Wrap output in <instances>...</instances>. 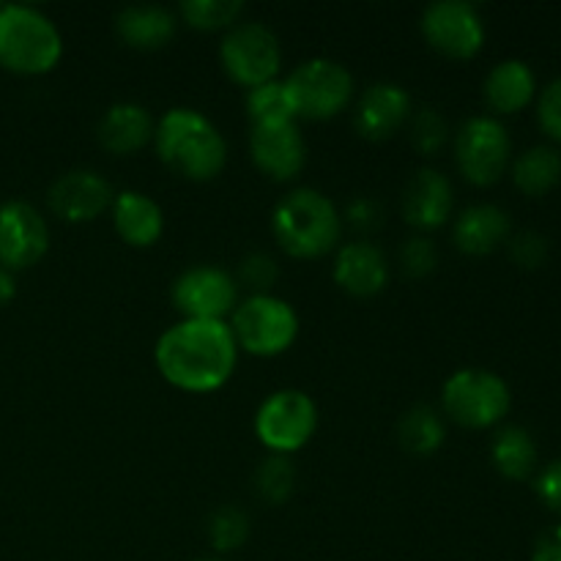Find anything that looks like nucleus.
Returning a JSON list of instances; mask_svg holds the SVG:
<instances>
[{
  "label": "nucleus",
  "mask_w": 561,
  "mask_h": 561,
  "mask_svg": "<svg viewBox=\"0 0 561 561\" xmlns=\"http://www.w3.org/2000/svg\"><path fill=\"white\" fill-rule=\"evenodd\" d=\"M153 362L170 387L206 394L230 381L239 345L225 321H179L157 340Z\"/></svg>",
  "instance_id": "obj_1"
},
{
  "label": "nucleus",
  "mask_w": 561,
  "mask_h": 561,
  "mask_svg": "<svg viewBox=\"0 0 561 561\" xmlns=\"http://www.w3.org/2000/svg\"><path fill=\"white\" fill-rule=\"evenodd\" d=\"M159 159L173 173L190 181H211L228 162V142L222 131L201 110L173 107L159 118L153 131Z\"/></svg>",
  "instance_id": "obj_2"
},
{
  "label": "nucleus",
  "mask_w": 561,
  "mask_h": 561,
  "mask_svg": "<svg viewBox=\"0 0 561 561\" xmlns=\"http://www.w3.org/2000/svg\"><path fill=\"white\" fill-rule=\"evenodd\" d=\"M272 230L277 244L290 257L312 261L340 244L343 214L323 192L312 190V186H299L274 206Z\"/></svg>",
  "instance_id": "obj_3"
},
{
  "label": "nucleus",
  "mask_w": 561,
  "mask_h": 561,
  "mask_svg": "<svg viewBox=\"0 0 561 561\" xmlns=\"http://www.w3.org/2000/svg\"><path fill=\"white\" fill-rule=\"evenodd\" d=\"M64 55L58 25L33 5H0V66L16 75H47Z\"/></svg>",
  "instance_id": "obj_4"
},
{
  "label": "nucleus",
  "mask_w": 561,
  "mask_h": 561,
  "mask_svg": "<svg viewBox=\"0 0 561 561\" xmlns=\"http://www.w3.org/2000/svg\"><path fill=\"white\" fill-rule=\"evenodd\" d=\"M228 327L239 351L263 359L285 354L299 337L296 310L272 294H255L239 301Z\"/></svg>",
  "instance_id": "obj_5"
},
{
  "label": "nucleus",
  "mask_w": 561,
  "mask_h": 561,
  "mask_svg": "<svg viewBox=\"0 0 561 561\" xmlns=\"http://www.w3.org/2000/svg\"><path fill=\"white\" fill-rule=\"evenodd\" d=\"M296 118L329 121L348 107L354 96V77L332 58H310L285 77Z\"/></svg>",
  "instance_id": "obj_6"
},
{
  "label": "nucleus",
  "mask_w": 561,
  "mask_h": 561,
  "mask_svg": "<svg viewBox=\"0 0 561 561\" xmlns=\"http://www.w3.org/2000/svg\"><path fill=\"white\" fill-rule=\"evenodd\" d=\"M510 387L504 378L491 370H466L453 373L442 389V409L444 414L460 427L482 431L496 422H502L510 411Z\"/></svg>",
  "instance_id": "obj_7"
},
{
  "label": "nucleus",
  "mask_w": 561,
  "mask_h": 561,
  "mask_svg": "<svg viewBox=\"0 0 561 561\" xmlns=\"http://www.w3.org/2000/svg\"><path fill=\"white\" fill-rule=\"evenodd\" d=\"M318 431V405L301 389H277L255 411V436L272 455H294Z\"/></svg>",
  "instance_id": "obj_8"
},
{
  "label": "nucleus",
  "mask_w": 561,
  "mask_h": 561,
  "mask_svg": "<svg viewBox=\"0 0 561 561\" xmlns=\"http://www.w3.org/2000/svg\"><path fill=\"white\" fill-rule=\"evenodd\" d=\"M225 75L244 88H257L277 80L283 66V47L272 27L263 22H239L225 31L219 44Z\"/></svg>",
  "instance_id": "obj_9"
},
{
  "label": "nucleus",
  "mask_w": 561,
  "mask_h": 561,
  "mask_svg": "<svg viewBox=\"0 0 561 561\" xmlns=\"http://www.w3.org/2000/svg\"><path fill=\"white\" fill-rule=\"evenodd\" d=\"M510 151H513V142H510L507 129L502 121L491 115H474L455 135V162L469 184H496L507 170Z\"/></svg>",
  "instance_id": "obj_10"
},
{
  "label": "nucleus",
  "mask_w": 561,
  "mask_h": 561,
  "mask_svg": "<svg viewBox=\"0 0 561 561\" xmlns=\"http://www.w3.org/2000/svg\"><path fill=\"white\" fill-rule=\"evenodd\" d=\"M170 296L184 321H225L239 305V283L225 268L192 266L175 277Z\"/></svg>",
  "instance_id": "obj_11"
},
{
  "label": "nucleus",
  "mask_w": 561,
  "mask_h": 561,
  "mask_svg": "<svg viewBox=\"0 0 561 561\" xmlns=\"http://www.w3.org/2000/svg\"><path fill=\"white\" fill-rule=\"evenodd\" d=\"M422 36L436 53L469 60L485 44V22L466 0H438L422 11Z\"/></svg>",
  "instance_id": "obj_12"
},
{
  "label": "nucleus",
  "mask_w": 561,
  "mask_h": 561,
  "mask_svg": "<svg viewBox=\"0 0 561 561\" xmlns=\"http://www.w3.org/2000/svg\"><path fill=\"white\" fill-rule=\"evenodd\" d=\"M49 228L36 206L11 201L0 206V266L9 272L31 268L47 255Z\"/></svg>",
  "instance_id": "obj_13"
},
{
  "label": "nucleus",
  "mask_w": 561,
  "mask_h": 561,
  "mask_svg": "<svg viewBox=\"0 0 561 561\" xmlns=\"http://www.w3.org/2000/svg\"><path fill=\"white\" fill-rule=\"evenodd\" d=\"M113 186L102 173L91 168H77L58 175L47 192V203L55 217L64 222H93L113 206Z\"/></svg>",
  "instance_id": "obj_14"
},
{
  "label": "nucleus",
  "mask_w": 561,
  "mask_h": 561,
  "mask_svg": "<svg viewBox=\"0 0 561 561\" xmlns=\"http://www.w3.org/2000/svg\"><path fill=\"white\" fill-rule=\"evenodd\" d=\"M250 157L255 168L272 181H290L305 168L307 142L296 121L294 124L252 126Z\"/></svg>",
  "instance_id": "obj_15"
},
{
  "label": "nucleus",
  "mask_w": 561,
  "mask_h": 561,
  "mask_svg": "<svg viewBox=\"0 0 561 561\" xmlns=\"http://www.w3.org/2000/svg\"><path fill=\"white\" fill-rule=\"evenodd\" d=\"M411 118V96L398 82H373L356 102L354 126L365 140H389Z\"/></svg>",
  "instance_id": "obj_16"
},
{
  "label": "nucleus",
  "mask_w": 561,
  "mask_h": 561,
  "mask_svg": "<svg viewBox=\"0 0 561 561\" xmlns=\"http://www.w3.org/2000/svg\"><path fill=\"white\" fill-rule=\"evenodd\" d=\"M455 190L453 181L442 170L422 168L414 179L405 184L403 192V217L416 230H436L453 217Z\"/></svg>",
  "instance_id": "obj_17"
},
{
  "label": "nucleus",
  "mask_w": 561,
  "mask_h": 561,
  "mask_svg": "<svg viewBox=\"0 0 561 561\" xmlns=\"http://www.w3.org/2000/svg\"><path fill=\"white\" fill-rule=\"evenodd\" d=\"M334 283L351 296H376L389 283V263L373 241H351L334 257Z\"/></svg>",
  "instance_id": "obj_18"
},
{
  "label": "nucleus",
  "mask_w": 561,
  "mask_h": 561,
  "mask_svg": "<svg viewBox=\"0 0 561 561\" xmlns=\"http://www.w3.org/2000/svg\"><path fill=\"white\" fill-rule=\"evenodd\" d=\"M153 131L157 124L151 113L137 102H115L96 126L99 146L115 157H129L146 148L153 140Z\"/></svg>",
  "instance_id": "obj_19"
},
{
  "label": "nucleus",
  "mask_w": 561,
  "mask_h": 561,
  "mask_svg": "<svg viewBox=\"0 0 561 561\" xmlns=\"http://www.w3.org/2000/svg\"><path fill=\"white\" fill-rule=\"evenodd\" d=\"M113 225L129 247H153L164 233V214L151 195L124 190L113 197Z\"/></svg>",
  "instance_id": "obj_20"
},
{
  "label": "nucleus",
  "mask_w": 561,
  "mask_h": 561,
  "mask_svg": "<svg viewBox=\"0 0 561 561\" xmlns=\"http://www.w3.org/2000/svg\"><path fill=\"white\" fill-rule=\"evenodd\" d=\"M510 239V214L493 203H477L455 219L453 241L466 255H491Z\"/></svg>",
  "instance_id": "obj_21"
},
{
  "label": "nucleus",
  "mask_w": 561,
  "mask_h": 561,
  "mask_svg": "<svg viewBox=\"0 0 561 561\" xmlns=\"http://www.w3.org/2000/svg\"><path fill=\"white\" fill-rule=\"evenodd\" d=\"M175 14L157 3H131L115 14V33L131 49H162L175 36Z\"/></svg>",
  "instance_id": "obj_22"
},
{
  "label": "nucleus",
  "mask_w": 561,
  "mask_h": 561,
  "mask_svg": "<svg viewBox=\"0 0 561 561\" xmlns=\"http://www.w3.org/2000/svg\"><path fill=\"white\" fill-rule=\"evenodd\" d=\"M537 91L535 71H531L529 64L524 60H502V64L493 66L485 77V85H482V93H485V102L491 104V110L496 113H518L526 104L531 102Z\"/></svg>",
  "instance_id": "obj_23"
},
{
  "label": "nucleus",
  "mask_w": 561,
  "mask_h": 561,
  "mask_svg": "<svg viewBox=\"0 0 561 561\" xmlns=\"http://www.w3.org/2000/svg\"><path fill=\"white\" fill-rule=\"evenodd\" d=\"M447 438V425H444L442 414L433 405H411L398 422V442L400 447L416 458H427V455L438 453Z\"/></svg>",
  "instance_id": "obj_24"
},
{
  "label": "nucleus",
  "mask_w": 561,
  "mask_h": 561,
  "mask_svg": "<svg viewBox=\"0 0 561 561\" xmlns=\"http://www.w3.org/2000/svg\"><path fill=\"white\" fill-rule=\"evenodd\" d=\"M491 458L502 477H507V480H526L537 466V444L531 433L524 431V427H502L493 436Z\"/></svg>",
  "instance_id": "obj_25"
},
{
  "label": "nucleus",
  "mask_w": 561,
  "mask_h": 561,
  "mask_svg": "<svg viewBox=\"0 0 561 561\" xmlns=\"http://www.w3.org/2000/svg\"><path fill=\"white\" fill-rule=\"evenodd\" d=\"M513 181L526 195H546L561 181V153L551 146L529 148L515 159Z\"/></svg>",
  "instance_id": "obj_26"
},
{
  "label": "nucleus",
  "mask_w": 561,
  "mask_h": 561,
  "mask_svg": "<svg viewBox=\"0 0 561 561\" xmlns=\"http://www.w3.org/2000/svg\"><path fill=\"white\" fill-rule=\"evenodd\" d=\"M247 118H250L252 126L294 124L296 113L285 82L272 80L257 88H250V93H247Z\"/></svg>",
  "instance_id": "obj_27"
},
{
  "label": "nucleus",
  "mask_w": 561,
  "mask_h": 561,
  "mask_svg": "<svg viewBox=\"0 0 561 561\" xmlns=\"http://www.w3.org/2000/svg\"><path fill=\"white\" fill-rule=\"evenodd\" d=\"M252 485H255L261 502L279 507V504L288 502L296 488V466L290 463L288 455H268L257 463Z\"/></svg>",
  "instance_id": "obj_28"
},
{
  "label": "nucleus",
  "mask_w": 561,
  "mask_h": 561,
  "mask_svg": "<svg viewBox=\"0 0 561 561\" xmlns=\"http://www.w3.org/2000/svg\"><path fill=\"white\" fill-rule=\"evenodd\" d=\"M181 20L197 31H230L244 14L241 0H184Z\"/></svg>",
  "instance_id": "obj_29"
},
{
  "label": "nucleus",
  "mask_w": 561,
  "mask_h": 561,
  "mask_svg": "<svg viewBox=\"0 0 561 561\" xmlns=\"http://www.w3.org/2000/svg\"><path fill=\"white\" fill-rule=\"evenodd\" d=\"M250 537V518L244 510L239 507H219L217 513L208 518V542L214 551L230 553L239 551Z\"/></svg>",
  "instance_id": "obj_30"
},
{
  "label": "nucleus",
  "mask_w": 561,
  "mask_h": 561,
  "mask_svg": "<svg viewBox=\"0 0 561 561\" xmlns=\"http://www.w3.org/2000/svg\"><path fill=\"white\" fill-rule=\"evenodd\" d=\"M411 126V142H414L416 151L422 157H433V153L442 151L449 140V124L436 107H422L416 113H411L409 118Z\"/></svg>",
  "instance_id": "obj_31"
},
{
  "label": "nucleus",
  "mask_w": 561,
  "mask_h": 561,
  "mask_svg": "<svg viewBox=\"0 0 561 561\" xmlns=\"http://www.w3.org/2000/svg\"><path fill=\"white\" fill-rule=\"evenodd\" d=\"M277 279H279L277 261H274L268 252H250V255L239 263V279H236V283L250 288L252 296H255V294H268Z\"/></svg>",
  "instance_id": "obj_32"
},
{
  "label": "nucleus",
  "mask_w": 561,
  "mask_h": 561,
  "mask_svg": "<svg viewBox=\"0 0 561 561\" xmlns=\"http://www.w3.org/2000/svg\"><path fill=\"white\" fill-rule=\"evenodd\" d=\"M400 266L409 277L422 279L427 274L436 272L438 266V250L427 236H414V239H405L400 247Z\"/></svg>",
  "instance_id": "obj_33"
},
{
  "label": "nucleus",
  "mask_w": 561,
  "mask_h": 561,
  "mask_svg": "<svg viewBox=\"0 0 561 561\" xmlns=\"http://www.w3.org/2000/svg\"><path fill=\"white\" fill-rule=\"evenodd\" d=\"M510 255H513V261L518 263V266L537 268L548 255L546 236L535 233V230H524V233H518L510 241Z\"/></svg>",
  "instance_id": "obj_34"
},
{
  "label": "nucleus",
  "mask_w": 561,
  "mask_h": 561,
  "mask_svg": "<svg viewBox=\"0 0 561 561\" xmlns=\"http://www.w3.org/2000/svg\"><path fill=\"white\" fill-rule=\"evenodd\" d=\"M345 222L351 225L359 233H373V230L381 228L383 222V208L376 197H356L345 208Z\"/></svg>",
  "instance_id": "obj_35"
},
{
  "label": "nucleus",
  "mask_w": 561,
  "mask_h": 561,
  "mask_svg": "<svg viewBox=\"0 0 561 561\" xmlns=\"http://www.w3.org/2000/svg\"><path fill=\"white\" fill-rule=\"evenodd\" d=\"M537 118H540L542 129L561 142V77L548 82L542 91L540 102H537Z\"/></svg>",
  "instance_id": "obj_36"
},
{
  "label": "nucleus",
  "mask_w": 561,
  "mask_h": 561,
  "mask_svg": "<svg viewBox=\"0 0 561 561\" xmlns=\"http://www.w3.org/2000/svg\"><path fill=\"white\" fill-rule=\"evenodd\" d=\"M537 496H540L548 507L561 513V460H553V463L546 466V471L537 477Z\"/></svg>",
  "instance_id": "obj_37"
},
{
  "label": "nucleus",
  "mask_w": 561,
  "mask_h": 561,
  "mask_svg": "<svg viewBox=\"0 0 561 561\" xmlns=\"http://www.w3.org/2000/svg\"><path fill=\"white\" fill-rule=\"evenodd\" d=\"M531 561H561V526H553L537 537Z\"/></svg>",
  "instance_id": "obj_38"
},
{
  "label": "nucleus",
  "mask_w": 561,
  "mask_h": 561,
  "mask_svg": "<svg viewBox=\"0 0 561 561\" xmlns=\"http://www.w3.org/2000/svg\"><path fill=\"white\" fill-rule=\"evenodd\" d=\"M16 294V285H14V277H11L9 268L0 266V307L9 305L11 299H14Z\"/></svg>",
  "instance_id": "obj_39"
},
{
  "label": "nucleus",
  "mask_w": 561,
  "mask_h": 561,
  "mask_svg": "<svg viewBox=\"0 0 561 561\" xmlns=\"http://www.w3.org/2000/svg\"><path fill=\"white\" fill-rule=\"evenodd\" d=\"M195 561H222V559H214V557H206V559H195Z\"/></svg>",
  "instance_id": "obj_40"
}]
</instances>
